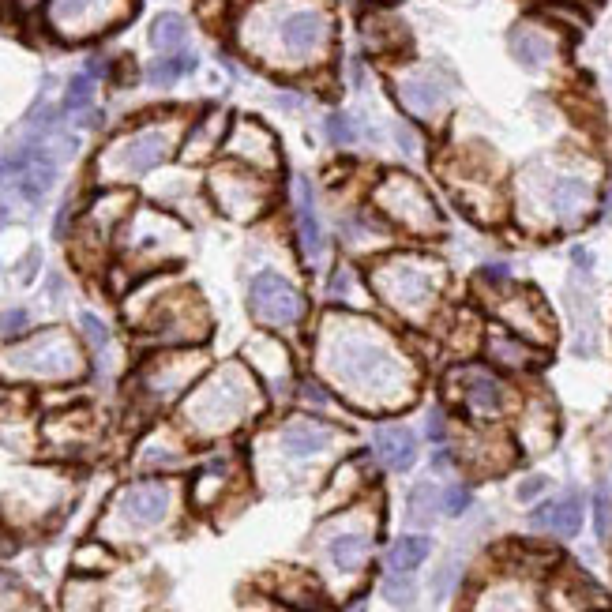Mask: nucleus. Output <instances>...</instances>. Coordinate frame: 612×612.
Returning a JSON list of instances; mask_svg holds the SVG:
<instances>
[{"instance_id":"nucleus-56","label":"nucleus","mask_w":612,"mask_h":612,"mask_svg":"<svg viewBox=\"0 0 612 612\" xmlns=\"http://www.w3.org/2000/svg\"><path fill=\"white\" fill-rule=\"evenodd\" d=\"M545 492H549V477L530 474V477H522L519 485H515V500H519V504H537Z\"/></svg>"},{"instance_id":"nucleus-63","label":"nucleus","mask_w":612,"mask_h":612,"mask_svg":"<svg viewBox=\"0 0 612 612\" xmlns=\"http://www.w3.org/2000/svg\"><path fill=\"white\" fill-rule=\"evenodd\" d=\"M609 470H612V444H609Z\"/></svg>"},{"instance_id":"nucleus-39","label":"nucleus","mask_w":612,"mask_h":612,"mask_svg":"<svg viewBox=\"0 0 612 612\" xmlns=\"http://www.w3.org/2000/svg\"><path fill=\"white\" fill-rule=\"evenodd\" d=\"M432 556V541L425 534H402L395 537L387 552H383V571H410L414 575L417 567Z\"/></svg>"},{"instance_id":"nucleus-31","label":"nucleus","mask_w":612,"mask_h":612,"mask_svg":"<svg viewBox=\"0 0 612 612\" xmlns=\"http://www.w3.org/2000/svg\"><path fill=\"white\" fill-rule=\"evenodd\" d=\"M230 124H233V117L222 106L203 109L196 121H192V128L184 132V139H181V158H184V162H207V158L222 154L226 136H230Z\"/></svg>"},{"instance_id":"nucleus-9","label":"nucleus","mask_w":612,"mask_h":612,"mask_svg":"<svg viewBox=\"0 0 612 612\" xmlns=\"http://www.w3.org/2000/svg\"><path fill=\"white\" fill-rule=\"evenodd\" d=\"M383 511L376 515V496H361L357 504L338 507L320 526V556L331 579L357 582L372 567L380 541Z\"/></svg>"},{"instance_id":"nucleus-27","label":"nucleus","mask_w":612,"mask_h":612,"mask_svg":"<svg viewBox=\"0 0 612 612\" xmlns=\"http://www.w3.org/2000/svg\"><path fill=\"white\" fill-rule=\"evenodd\" d=\"M368 455L387 474H410L417 459H421V440H417V432L406 421H395V417L380 421L376 417V425L368 432Z\"/></svg>"},{"instance_id":"nucleus-51","label":"nucleus","mask_w":612,"mask_h":612,"mask_svg":"<svg viewBox=\"0 0 612 612\" xmlns=\"http://www.w3.org/2000/svg\"><path fill=\"white\" fill-rule=\"evenodd\" d=\"M590 511H594V534H597V541H609V537H612V492H609V485H605V481H601V485L594 489Z\"/></svg>"},{"instance_id":"nucleus-36","label":"nucleus","mask_w":612,"mask_h":612,"mask_svg":"<svg viewBox=\"0 0 612 612\" xmlns=\"http://www.w3.org/2000/svg\"><path fill=\"white\" fill-rule=\"evenodd\" d=\"M474 612H537V601L522 582L504 579L477 594Z\"/></svg>"},{"instance_id":"nucleus-12","label":"nucleus","mask_w":612,"mask_h":612,"mask_svg":"<svg viewBox=\"0 0 612 612\" xmlns=\"http://www.w3.org/2000/svg\"><path fill=\"white\" fill-rule=\"evenodd\" d=\"M139 331L151 342L154 350H181V346H203L215 323H211V308L203 305L196 286H173L154 297L147 316L139 320Z\"/></svg>"},{"instance_id":"nucleus-38","label":"nucleus","mask_w":612,"mask_h":612,"mask_svg":"<svg viewBox=\"0 0 612 612\" xmlns=\"http://www.w3.org/2000/svg\"><path fill=\"white\" fill-rule=\"evenodd\" d=\"M293 398L297 406L308 410V414H320V417H335V410L342 406V398L335 395V387L323 380L320 372H305L297 387H293Z\"/></svg>"},{"instance_id":"nucleus-47","label":"nucleus","mask_w":612,"mask_h":612,"mask_svg":"<svg viewBox=\"0 0 612 612\" xmlns=\"http://www.w3.org/2000/svg\"><path fill=\"white\" fill-rule=\"evenodd\" d=\"M76 327H79V338L87 342V350L94 357H109V350H113V331H109V323L98 312H79Z\"/></svg>"},{"instance_id":"nucleus-44","label":"nucleus","mask_w":612,"mask_h":612,"mask_svg":"<svg viewBox=\"0 0 612 612\" xmlns=\"http://www.w3.org/2000/svg\"><path fill=\"white\" fill-rule=\"evenodd\" d=\"M474 286L481 297H500L504 290L515 286V263L511 260H481L474 267Z\"/></svg>"},{"instance_id":"nucleus-18","label":"nucleus","mask_w":612,"mask_h":612,"mask_svg":"<svg viewBox=\"0 0 612 612\" xmlns=\"http://www.w3.org/2000/svg\"><path fill=\"white\" fill-rule=\"evenodd\" d=\"M331 233H335L338 256L357 263H372L380 260L383 252L406 245L368 199H346V203H338L335 218H331Z\"/></svg>"},{"instance_id":"nucleus-25","label":"nucleus","mask_w":612,"mask_h":612,"mask_svg":"<svg viewBox=\"0 0 612 612\" xmlns=\"http://www.w3.org/2000/svg\"><path fill=\"white\" fill-rule=\"evenodd\" d=\"M260 383L267 387V395H290L293 398V387H297V365H293V350L290 342L282 335H271V331H260L256 338H248L245 346V357H241Z\"/></svg>"},{"instance_id":"nucleus-54","label":"nucleus","mask_w":612,"mask_h":612,"mask_svg":"<svg viewBox=\"0 0 612 612\" xmlns=\"http://www.w3.org/2000/svg\"><path fill=\"white\" fill-rule=\"evenodd\" d=\"M567 275L597 278V252L590 245H571L567 248Z\"/></svg>"},{"instance_id":"nucleus-8","label":"nucleus","mask_w":612,"mask_h":612,"mask_svg":"<svg viewBox=\"0 0 612 612\" xmlns=\"http://www.w3.org/2000/svg\"><path fill=\"white\" fill-rule=\"evenodd\" d=\"M87 372L83 338L68 327H42L0 350V380L12 383H72Z\"/></svg>"},{"instance_id":"nucleus-22","label":"nucleus","mask_w":612,"mask_h":612,"mask_svg":"<svg viewBox=\"0 0 612 612\" xmlns=\"http://www.w3.org/2000/svg\"><path fill=\"white\" fill-rule=\"evenodd\" d=\"M222 158L241 162V166L256 169L263 177H275V181L286 177V151H282L278 136L260 117H233Z\"/></svg>"},{"instance_id":"nucleus-35","label":"nucleus","mask_w":612,"mask_h":612,"mask_svg":"<svg viewBox=\"0 0 612 612\" xmlns=\"http://www.w3.org/2000/svg\"><path fill=\"white\" fill-rule=\"evenodd\" d=\"M196 68H199L196 49H181V53H158V57L143 68V79H147V87H154V91H169V87H177L184 76H192Z\"/></svg>"},{"instance_id":"nucleus-14","label":"nucleus","mask_w":612,"mask_h":612,"mask_svg":"<svg viewBox=\"0 0 612 612\" xmlns=\"http://www.w3.org/2000/svg\"><path fill=\"white\" fill-rule=\"evenodd\" d=\"M275 451L282 455V462L290 466H320V462L342 459V447L350 440V429L335 421V417L320 414H290L282 417L271 432Z\"/></svg>"},{"instance_id":"nucleus-33","label":"nucleus","mask_w":612,"mask_h":612,"mask_svg":"<svg viewBox=\"0 0 612 612\" xmlns=\"http://www.w3.org/2000/svg\"><path fill=\"white\" fill-rule=\"evenodd\" d=\"M552 440H556V414H552L549 402L541 398H530L522 406V425H519V444L537 455V451H549Z\"/></svg>"},{"instance_id":"nucleus-28","label":"nucleus","mask_w":612,"mask_h":612,"mask_svg":"<svg viewBox=\"0 0 612 612\" xmlns=\"http://www.w3.org/2000/svg\"><path fill=\"white\" fill-rule=\"evenodd\" d=\"M376 485V459L365 451H353V455H342V459L327 470V481H323V507L327 515L338 511V507L357 504L365 492H372Z\"/></svg>"},{"instance_id":"nucleus-24","label":"nucleus","mask_w":612,"mask_h":612,"mask_svg":"<svg viewBox=\"0 0 612 612\" xmlns=\"http://www.w3.org/2000/svg\"><path fill=\"white\" fill-rule=\"evenodd\" d=\"M564 42V34L541 16H522L507 31V53H511V61L519 64L522 72H549L552 64L560 61Z\"/></svg>"},{"instance_id":"nucleus-19","label":"nucleus","mask_w":612,"mask_h":612,"mask_svg":"<svg viewBox=\"0 0 612 612\" xmlns=\"http://www.w3.org/2000/svg\"><path fill=\"white\" fill-rule=\"evenodd\" d=\"M207 372V353L199 346L181 350H154V357L139 368V395L151 406H169L181 395H188Z\"/></svg>"},{"instance_id":"nucleus-50","label":"nucleus","mask_w":612,"mask_h":612,"mask_svg":"<svg viewBox=\"0 0 612 612\" xmlns=\"http://www.w3.org/2000/svg\"><path fill=\"white\" fill-rule=\"evenodd\" d=\"M459 582H462V560H459V556H447L444 564L432 571V582H429L432 601H436V605H440V601H447V597L459 590Z\"/></svg>"},{"instance_id":"nucleus-26","label":"nucleus","mask_w":612,"mask_h":612,"mask_svg":"<svg viewBox=\"0 0 612 612\" xmlns=\"http://www.w3.org/2000/svg\"><path fill=\"white\" fill-rule=\"evenodd\" d=\"M320 301L323 308H335V312H376L365 263L338 256L320 282Z\"/></svg>"},{"instance_id":"nucleus-20","label":"nucleus","mask_w":612,"mask_h":612,"mask_svg":"<svg viewBox=\"0 0 612 612\" xmlns=\"http://www.w3.org/2000/svg\"><path fill=\"white\" fill-rule=\"evenodd\" d=\"M492 323H500L507 331H515L519 338L534 342L541 350H549L556 342V320H552L549 301L541 297V290L534 286H511L500 297L489 301Z\"/></svg>"},{"instance_id":"nucleus-60","label":"nucleus","mask_w":612,"mask_h":612,"mask_svg":"<svg viewBox=\"0 0 612 612\" xmlns=\"http://www.w3.org/2000/svg\"><path fill=\"white\" fill-rule=\"evenodd\" d=\"M597 218H612V184L601 188V207H597Z\"/></svg>"},{"instance_id":"nucleus-40","label":"nucleus","mask_w":612,"mask_h":612,"mask_svg":"<svg viewBox=\"0 0 612 612\" xmlns=\"http://www.w3.org/2000/svg\"><path fill=\"white\" fill-rule=\"evenodd\" d=\"M151 49L154 53H181L188 49V38H192V27L181 12H162V16L151 23Z\"/></svg>"},{"instance_id":"nucleus-59","label":"nucleus","mask_w":612,"mask_h":612,"mask_svg":"<svg viewBox=\"0 0 612 612\" xmlns=\"http://www.w3.org/2000/svg\"><path fill=\"white\" fill-rule=\"evenodd\" d=\"M64 297H68V278L61 271H49L46 275V301L49 305H61Z\"/></svg>"},{"instance_id":"nucleus-30","label":"nucleus","mask_w":612,"mask_h":612,"mask_svg":"<svg viewBox=\"0 0 612 612\" xmlns=\"http://www.w3.org/2000/svg\"><path fill=\"white\" fill-rule=\"evenodd\" d=\"M526 522H530V530L556 534L564 537V541H571V537H579L582 522H586V496L579 489H564L560 496L534 504V511H530Z\"/></svg>"},{"instance_id":"nucleus-5","label":"nucleus","mask_w":612,"mask_h":612,"mask_svg":"<svg viewBox=\"0 0 612 612\" xmlns=\"http://www.w3.org/2000/svg\"><path fill=\"white\" fill-rule=\"evenodd\" d=\"M267 398V387L245 361H222L218 368L203 372V380L184 395L181 417L188 432L218 440L252 425L267 410Z\"/></svg>"},{"instance_id":"nucleus-46","label":"nucleus","mask_w":612,"mask_h":612,"mask_svg":"<svg viewBox=\"0 0 612 612\" xmlns=\"http://www.w3.org/2000/svg\"><path fill=\"white\" fill-rule=\"evenodd\" d=\"M136 462L147 470V474H169V470H177L184 462V451H181V444H173V440H169V444L166 440H162V444H158V440H147L143 451L136 455Z\"/></svg>"},{"instance_id":"nucleus-43","label":"nucleus","mask_w":612,"mask_h":612,"mask_svg":"<svg viewBox=\"0 0 612 612\" xmlns=\"http://www.w3.org/2000/svg\"><path fill=\"white\" fill-rule=\"evenodd\" d=\"M94 91H98V79L83 68L76 76L68 79V87H64V98H61V109L64 117H72V121H83L87 113L94 109Z\"/></svg>"},{"instance_id":"nucleus-4","label":"nucleus","mask_w":612,"mask_h":612,"mask_svg":"<svg viewBox=\"0 0 612 612\" xmlns=\"http://www.w3.org/2000/svg\"><path fill=\"white\" fill-rule=\"evenodd\" d=\"M263 12V53L267 64L286 76H331L338 57V16L331 0H267Z\"/></svg>"},{"instance_id":"nucleus-61","label":"nucleus","mask_w":612,"mask_h":612,"mask_svg":"<svg viewBox=\"0 0 612 612\" xmlns=\"http://www.w3.org/2000/svg\"><path fill=\"white\" fill-rule=\"evenodd\" d=\"M365 609H368L365 597H353V605H350V609H346V612H365Z\"/></svg>"},{"instance_id":"nucleus-52","label":"nucleus","mask_w":612,"mask_h":612,"mask_svg":"<svg viewBox=\"0 0 612 612\" xmlns=\"http://www.w3.org/2000/svg\"><path fill=\"white\" fill-rule=\"evenodd\" d=\"M31 335V308L12 305L0 312V338L4 342H16V338Z\"/></svg>"},{"instance_id":"nucleus-29","label":"nucleus","mask_w":612,"mask_h":612,"mask_svg":"<svg viewBox=\"0 0 612 612\" xmlns=\"http://www.w3.org/2000/svg\"><path fill=\"white\" fill-rule=\"evenodd\" d=\"M481 357H485L492 368H500L504 376L507 372H511V376H526V372H537V368L545 365L549 350L526 342V338H519L515 331L500 327V323H489L485 342H481Z\"/></svg>"},{"instance_id":"nucleus-32","label":"nucleus","mask_w":612,"mask_h":612,"mask_svg":"<svg viewBox=\"0 0 612 612\" xmlns=\"http://www.w3.org/2000/svg\"><path fill=\"white\" fill-rule=\"evenodd\" d=\"M320 132L335 151H353L365 139H376V128H372V121H368L361 109H342V106L323 113Z\"/></svg>"},{"instance_id":"nucleus-53","label":"nucleus","mask_w":612,"mask_h":612,"mask_svg":"<svg viewBox=\"0 0 612 612\" xmlns=\"http://www.w3.org/2000/svg\"><path fill=\"white\" fill-rule=\"evenodd\" d=\"M470 504H474V492H470V485L455 481V485L440 489V511H444L447 519H459V515H466V511H470Z\"/></svg>"},{"instance_id":"nucleus-45","label":"nucleus","mask_w":612,"mask_h":612,"mask_svg":"<svg viewBox=\"0 0 612 612\" xmlns=\"http://www.w3.org/2000/svg\"><path fill=\"white\" fill-rule=\"evenodd\" d=\"M380 597L398 612H410L417 605V579L410 571H383L380 575Z\"/></svg>"},{"instance_id":"nucleus-34","label":"nucleus","mask_w":612,"mask_h":612,"mask_svg":"<svg viewBox=\"0 0 612 612\" xmlns=\"http://www.w3.org/2000/svg\"><path fill=\"white\" fill-rule=\"evenodd\" d=\"M113 0H49L46 4V19L57 27V31H102L98 27V12L109 8Z\"/></svg>"},{"instance_id":"nucleus-17","label":"nucleus","mask_w":612,"mask_h":612,"mask_svg":"<svg viewBox=\"0 0 612 612\" xmlns=\"http://www.w3.org/2000/svg\"><path fill=\"white\" fill-rule=\"evenodd\" d=\"M444 395L455 402L462 414L477 417V421H496L507 414L511 406V383L500 368L489 361H455L444 372Z\"/></svg>"},{"instance_id":"nucleus-41","label":"nucleus","mask_w":612,"mask_h":612,"mask_svg":"<svg viewBox=\"0 0 612 612\" xmlns=\"http://www.w3.org/2000/svg\"><path fill=\"white\" fill-rule=\"evenodd\" d=\"M444 511H440V489L432 481H417L414 489L406 492V522L417 526V530H429L436 526Z\"/></svg>"},{"instance_id":"nucleus-6","label":"nucleus","mask_w":612,"mask_h":612,"mask_svg":"<svg viewBox=\"0 0 612 612\" xmlns=\"http://www.w3.org/2000/svg\"><path fill=\"white\" fill-rule=\"evenodd\" d=\"M436 173L444 177L447 196L466 222H474L481 230L511 226V184L489 147L462 143L436 154Z\"/></svg>"},{"instance_id":"nucleus-21","label":"nucleus","mask_w":612,"mask_h":612,"mask_svg":"<svg viewBox=\"0 0 612 612\" xmlns=\"http://www.w3.org/2000/svg\"><path fill=\"white\" fill-rule=\"evenodd\" d=\"M173 507H177V489L169 477H139L117 492L113 519L121 522L124 530L147 534V530H158L162 522H169Z\"/></svg>"},{"instance_id":"nucleus-13","label":"nucleus","mask_w":612,"mask_h":612,"mask_svg":"<svg viewBox=\"0 0 612 612\" xmlns=\"http://www.w3.org/2000/svg\"><path fill=\"white\" fill-rule=\"evenodd\" d=\"M278 196L282 192H278L275 177H263V173L241 166V162H230V158H222L207 177V199L215 203V211L230 222H241V226L260 222L278 203Z\"/></svg>"},{"instance_id":"nucleus-10","label":"nucleus","mask_w":612,"mask_h":612,"mask_svg":"<svg viewBox=\"0 0 612 612\" xmlns=\"http://www.w3.org/2000/svg\"><path fill=\"white\" fill-rule=\"evenodd\" d=\"M387 94L402 117L421 124L425 132H440L451 121L459 83L440 64L402 57V61L387 64Z\"/></svg>"},{"instance_id":"nucleus-15","label":"nucleus","mask_w":612,"mask_h":612,"mask_svg":"<svg viewBox=\"0 0 612 612\" xmlns=\"http://www.w3.org/2000/svg\"><path fill=\"white\" fill-rule=\"evenodd\" d=\"M177 151V139L166 124H143L136 132L121 136L117 143H109L106 151L98 154V169L102 177L113 184H132L151 177L158 166H166Z\"/></svg>"},{"instance_id":"nucleus-3","label":"nucleus","mask_w":612,"mask_h":612,"mask_svg":"<svg viewBox=\"0 0 612 612\" xmlns=\"http://www.w3.org/2000/svg\"><path fill=\"white\" fill-rule=\"evenodd\" d=\"M368 286L376 297V312L398 323L402 331H436L447 312V286L451 271L440 256L421 245H398L380 260L365 263Z\"/></svg>"},{"instance_id":"nucleus-23","label":"nucleus","mask_w":612,"mask_h":612,"mask_svg":"<svg viewBox=\"0 0 612 612\" xmlns=\"http://www.w3.org/2000/svg\"><path fill=\"white\" fill-rule=\"evenodd\" d=\"M357 46L365 57H380V61L395 64L410 57L414 34L402 23L395 8H380V4H361L357 12Z\"/></svg>"},{"instance_id":"nucleus-57","label":"nucleus","mask_w":612,"mask_h":612,"mask_svg":"<svg viewBox=\"0 0 612 612\" xmlns=\"http://www.w3.org/2000/svg\"><path fill=\"white\" fill-rule=\"evenodd\" d=\"M275 106L282 113H301L308 106V94L297 91V87H282V91H275Z\"/></svg>"},{"instance_id":"nucleus-49","label":"nucleus","mask_w":612,"mask_h":612,"mask_svg":"<svg viewBox=\"0 0 612 612\" xmlns=\"http://www.w3.org/2000/svg\"><path fill=\"white\" fill-rule=\"evenodd\" d=\"M113 564H117V556H113V549L102 545V541H87V545H79L76 549L79 575H106V571H113Z\"/></svg>"},{"instance_id":"nucleus-62","label":"nucleus","mask_w":612,"mask_h":612,"mask_svg":"<svg viewBox=\"0 0 612 612\" xmlns=\"http://www.w3.org/2000/svg\"><path fill=\"white\" fill-rule=\"evenodd\" d=\"M361 4H380V8H395V4H402V0H361Z\"/></svg>"},{"instance_id":"nucleus-1","label":"nucleus","mask_w":612,"mask_h":612,"mask_svg":"<svg viewBox=\"0 0 612 612\" xmlns=\"http://www.w3.org/2000/svg\"><path fill=\"white\" fill-rule=\"evenodd\" d=\"M312 372L335 387L357 414H395L410 406L421 387V361L410 331L380 312L323 308L312 320Z\"/></svg>"},{"instance_id":"nucleus-55","label":"nucleus","mask_w":612,"mask_h":612,"mask_svg":"<svg viewBox=\"0 0 612 612\" xmlns=\"http://www.w3.org/2000/svg\"><path fill=\"white\" fill-rule=\"evenodd\" d=\"M425 436H429V444H447L451 440V421H447L444 406H432L425 414Z\"/></svg>"},{"instance_id":"nucleus-58","label":"nucleus","mask_w":612,"mask_h":612,"mask_svg":"<svg viewBox=\"0 0 612 612\" xmlns=\"http://www.w3.org/2000/svg\"><path fill=\"white\" fill-rule=\"evenodd\" d=\"M38 271H42V248H31V252L23 256V263L16 267V282L19 286H31Z\"/></svg>"},{"instance_id":"nucleus-7","label":"nucleus","mask_w":612,"mask_h":612,"mask_svg":"<svg viewBox=\"0 0 612 612\" xmlns=\"http://www.w3.org/2000/svg\"><path fill=\"white\" fill-rule=\"evenodd\" d=\"M368 203L387 218V226L406 241V245H429L440 241L447 230V215L429 184L417 177L414 169L380 166L376 181L368 188Z\"/></svg>"},{"instance_id":"nucleus-42","label":"nucleus","mask_w":612,"mask_h":612,"mask_svg":"<svg viewBox=\"0 0 612 612\" xmlns=\"http://www.w3.org/2000/svg\"><path fill=\"white\" fill-rule=\"evenodd\" d=\"M387 136H391L395 151L402 154L406 162H425V158L432 154L429 132H425L421 124L410 121V117H395V121H391V128H387Z\"/></svg>"},{"instance_id":"nucleus-2","label":"nucleus","mask_w":612,"mask_h":612,"mask_svg":"<svg viewBox=\"0 0 612 612\" xmlns=\"http://www.w3.org/2000/svg\"><path fill=\"white\" fill-rule=\"evenodd\" d=\"M601 188L586 166L537 158L511 181V226L534 237L579 233L597 218Z\"/></svg>"},{"instance_id":"nucleus-11","label":"nucleus","mask_w":612,"mask_h":612,"mask_svg":"<svg viewBox=\"0 0 612 612\" xmlns=\"http://www.w3.org/2000/svg\"><path fill=\"white\" fill-rule=\"evenodd\" d=\"M245 305L260 331H271V335L282 338L308 335L312 320H316L308 290L286 271H278V267H260L256 275L248 278Z\"/></svg>"},{"instance_id":"nucleus-48","label":"nucleus","mask_w":612,"mask_h":612,"mask_svg":"<svg viewBox=\"0 0 612 612\" xmlns=\"http://www.w3.org/2000/svg\"><path fill=\"white\" fill-rule=\"evenodd\" d=\"M98 609H102V594L91 582V575L72 579L64 586V612H98Z\"/></svg>"},{"instance_id":"nucleus-16","label":"nucleus","mask_w":612,"mask_h":612,"mask_svg":"<svg viewBox=\"0 0 612 612\" xmlns=\"http://www.w3.org/2000/svg\"><path fill=\"white\" fill-rule=\"evenodd\" d=\"M286 199H290L293 215V252L308 275H316L323 263H331V256H335V233L320 211V184L308 173H293Z\"/></svg>"},{"instance_id":"nucleus-37","label":"nucleus","mask_w":612,"mask_h":612,"mask_svg":"<svg viewBox=\"0 0 612 612\" xmlns=\"http://www.w3.org/2000/svg\"><path fill=\"white\" fill-rule=\"evenodd\" d=\"M230 459H211L199 466L196 481H192V504L199 511H207V507L222 504V496L230 489Z\"/></svg>"}]
</instances>
